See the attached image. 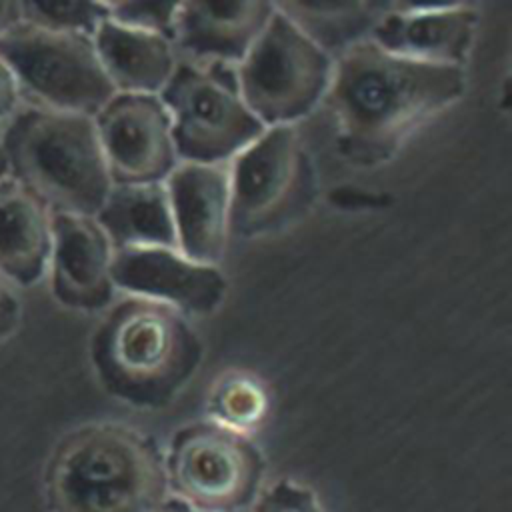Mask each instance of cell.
Masks as SVG:
<instances>
[{"instance_id": "d6986e66", "label": "cell", "mask_w": 512, "mask_h": 512, "mask_svg": "<svg viewBox=\"0 0 512 512\" xmlns=\"http://www.w3.org/2000/svg\"><path fill=\"white\" fill-rule=\"evenodd\" d=\"M288 18H292L316 44L326 52L336 42L354 40L362 30H372L376 20L388 10L382 4H276ZM370 36V32H368Z\"/></svg>"}, {"instance_id": "5b68a950", "label": "cell", "mask_w": 512, "mask_h": 512, "mask_svg": "<svg viewBox=\"0 0 512 512\" xmlns=\"http://www.w3.org/2000/svg\"><path fill=\"white\" fill-rule=\"evenodd\" d=\"M334 58L278 6L234 68L242 102L264 128L294 126L326 96Z\"/></svg>"}, {"instance_id": "d4e9b609", "label": "cell", "mask_w": 512, "mask_h": 512, "mask_svg": "<svg viewBox=\"0 0 512 512\" xmlns=\"http://www.w3.org/2000/svg\"><path fill=\"white\" fill-rule=\"evenodd\" d=\"M22 106L18 80L12 68L0 58V126H4Z\"/></svg>"}, {"instance_id": "e0dca14e", "label": "cell", "mask_w": 512, "mask_h": 512, "mask_svg": "<svg viewBox=\"0 0 512 512\" xmlns=\"http://www.w3.org/2000/svg\"><path fill=\"white\" fill-rule=\"evenodd\" d=\"M92 42L110 84L122 94H160L180 62L168 36L118 24L110 16Z\"/></svg>"}, {"instance_id": "3957f363", "label": "cell", "mask_w": 512, "mask_h": 512, "mask_svg": "<svg viewBox=\"0 0 512 512\" xmlns=\"http://www.w3.org/2000/svg\"><path fill=\"white\" fill-rule=\"evenodd\" d=\"M44 492L50 512H160L170 500L164 452L134 426L88 424L52 452Z\"/></svg>"}, {"instance_id": "6da1fadb", "label": "cell", "mask_w": 512, "mask_h": 512, "mask_svg": "<svg viewBox=\"0 0 512 512\" xmlns=\"http://www.w3.org/2000/svg\"><path fill=\"white\" fill-rule=\"evenodd\" d=\"M466 90V72L392 54L370 38L334 60L326 98L338 124V148L358 164H376Z\"/></svg>"}, {"instance_id": "7c38bea8", "label": "cell", "mask_w": 512, "mask_h": 512, "mask_svg": "<svg viewBox=\"0 0 512 512\" xmlns=\"http://www.w3.org/2000/svg\"><path fill=\"white\" fill-rule=\"evenodd\" d=\"M114 246L94 216L52 214V248L48 270L52 296L80 312L112 304Z\"/></svg>"}, {"instance_id": "9a60e30c", "label": "cell", "mask_w": 512, "mask_h": 512, "mask_svg": "<svg viewBox=\"0 0 512 512\" xmlns=\"http://www.w3.org/2000/svg\"><path fill=\"white\" fill-rule=\"evenodd\" d=\"M274 10L272 2H178L170 40L182 60L236 68Z\"/></svg>"}, {"instance_id": "ba28073f", "label": "cell", "mask_w": 512, "mask_h": 512, "mask_svg": "<svg viewBox=\"0 0 512 512\" xmlns=\"http://www.w3.org/2000/svg\"><path fill=\"white\" fill-rule=\"evenodd\" d=\"M0 58L18 80L24 106L94 118L116 94L86 34L22 20L0 38Z\"/></svg>"}, {"instance_id": "7402d4cb", "label": "cell", "mask_w": 512, "mask_h": 512, "mask_svg": "<svg viewBox=\"0 0 512 512\" xmlns=\"http://www.w3.org/2000/svg\"><path fill=\"white\" fill-rule=\"evenodd\" d=\"M250 512H326L320 496L292 478H278L264 486Z\"/></svg>"}, {"instance_id": "cb8c5ba5", "label": "cell", "mask_w": 512, "mask_h": 512, "mask_svg": "<svg viewBox=\"0 0 512 512\" xmlns=\"http://www.w3.org/2000/svg\"><path fill=\"white\" fill-rule=\"evenodd\" d=\"M22 302L18 288L0 274V342L8 340L20 326Z\"/></svg>"}, {"instance_id": "44dd1931", "label": "cell", "mask_w": 512, "mask_h": 512, "mask_svg": "<svg viewBox=\"0 0 512 512\" xmlns=\"http://www.w3.org/2000/svg\"><path fill=\"white\" fill-rule=\"evenodd\" d=\"M22 16L42 28L94 36L110 12L108 2H22Z\"/></svg>"}, {"instance_id": "5bb4252c", "label": "cell", "mask_w": 512, "mask_h": 512, "mask_svg": "<svg viewBox=\"0 0 512 512\" xmlns=\"http://www.w3.org/2000/svg\"><path fill=\"white\" fill-rule=\"evenodd\" d=\"M476 28L478 12L466 4L388 6L368 38L408 60L464 68Z\"/></svg>"}, {"instance_id": "9c48e42d", "label": "cell", "mask_w": 512, "mask_h": 512, "mask_svg": "<svg viewBox=\"0 0 512 512\" xmlns=\"http://www.w3.org/2000/svg\"><path fill=\"white\" fill-rule=\"evenodd\" d=\"M180 162L226 164L264 130L242 102L232 66L178 62L160 90Z\"/></svg>"}, {"instance_id": "2e32d148", "label": "cell", "mask_w": 512, "mask_h": 512, "mask_svg": "<svg viewBox=\"0 0 512 512\" xmlns=\"http://www.w3.org/2000/svg\"><path fill=\"white\" fill-rule=\"evenodd\" d=\"M52 212L20 180L0 178V274L16 288L38 284L48 270Z\"/></svg>"}, {"instance_id": "7a4b0ae2", "label": "cell", "mask_w": 512, "mask_h": 512, "mask_svg": "<svg viewBox=\"0 0 512 512\" xmlns=\"http://www.w3.org/2000/svg\"><path fill=\"white\" fill-rule=\"evenodd\" d=\"M204 344L186 314L128 296L94 330L90 360L102 388L136 408L168 406L198 374Z\"/></svg>"}, {"instance_id": "83f0119b", "label": "cell", "mask_w": 512, "mask_h": 512, "mask_svg": "<svg viewBox=\"0 0 512 512\" xmlns=\"http://www.w3.org/2000/svg\"><path fill=\"white\" fill-rule=\"evenodd\" d=\"M8 174V168H6V158H4V150H2V126H0V178Z\"/></svg>"}, {"instance_id": "52a82bcc", "label": "cell", "mask_w": 512, "mask_h": 512, "mask_svg": "<svg viewBox=\"0 0 512 512\" xmlns=\"http://www.w3.org/2000/svg\"><path fill=\"white\" fill-rule=\"evenodd\" d=\"M164 470L174 502L196 512H244L264 488L266 462L246 434L200 420L174 432Z\"/></svg>"}, {"instance_id": "ffe728a7", "label": "cell", "mask_w": 512, "mask_h": 512, "mask_svg": "<svg viewBox=\"0 0 512 512\" xmlns=\"http://www.w3.org/2000/svg\"><path fill=\"white\" fill-rule=\"evenodd\" d=\"M208 410L212 422L246 434L264 418L268 396L254 378L234 374L216 384Z\"/></svg>"}, {"instance_id": "ac0fdd59", "label": "cell", "mask_w": 512, "mask_h": 512, "mask_svg": "<svg viewBox=\"0 0 512 512\" xmlns=\"http://www.w3.org/2000/svg\"><path fill=\"white\" fill-rule=\"evenodd\" d=\"M118 248H176L174 222L164 182L114 184L94 216Z\"/></svg>"}, {"instance_id": "277c9868", "label": "cell", "mask_w": 512, "mask_h": 512, "mask_svg": "<svg viewBox=\"0 0 512 512\" xmlns=\"http://www.w3.org/2000/svg\"><path fill=\"white\" fill-rule=\"evenodd\" d=\"M8 174L52 214L96 216L112 190L94 118L22 106L2 126Z\"/></svg>"}, {"instance_id": "8fae6325", "label": "cell", "mask_w": 512, "mask_h": 512, "mask_svg": "<svg viewBox=\"0 0 512 512\" xmlns=\"http://www.w3.org/2000/svg\"><path fill=\"white\" fill-rule=\"evenodd\" d=\"M112 278L116 290L154 300L182 314H210L226 296V278L214 264L184 256L178 248H118Z\"/></svg>"}, {"instance_id": "8992f818", "label": "cell", "mask_w": 512, "mask_h": 512, "mask_svg": "<svg viewBox=\"0 0 512 512\" xmlns=\"http://www.w3.org/2000/svg\"><path fill=\"white\" fill-rule=\"evenodd\" d=\"M230 234L262 236L300 220L316 196L312 158L294 126L264 128L228 164Z\"/></svg>"}, {"instance_id": "30bf717a", "label": "cell", "mask_w": 512, "mask_h": 512, "mask_svg": "<svg viewBox=\"0 0 512 512\" xmlns=\"http://www.w3.org/2000/svg\"><path fill=\"white\" fill-rule=\"evenodd\" d=\"M94 126L112 184L166 182L180 164L158 94L116 92L94 116Z\"/></svg>"}, {"instance_id": "603a6c76", "label": "cell", "mask_w": 512, "mask_h": 512, "mask_svg": "<svg viewBox=\"0 0 512 512\" xmlns=\"http://www.w3.org/2000/svg\"><path fill=\"white\" fill-rule=\"evenodd\" d=\"M178 2H108L110 18L118 24L172 38Z\"/></svg>"}, {"instance_id": "4316f807", "label": "cell", "mask_w": 512, "mask_h": 512, "mask_svg": "<svg viewBox=\"0 0 512 512\" xmlns=\"http://www.w3.org/2000/svg\"><path fill=\"white\" fill-rule=\"evenodd\" d=\"M160 512H196V510H190V508H186V506H182L174 500H168V504Z\"/></svg>"}, {"instance_id": "484cf974", "label": "cell", "mask_w": 512, "mask_h": 512, "mask_svg": "<svg viewBox=\"0 0 512 512\" xmlns=\"http://www.w3.org/2000/svg\"><path fill=\"white\" fill-rule=\"evenodd\" d=\"M22 20V2H0V38L14 30Z\"/></svg>"}, {"instance_id": "4fadbf2b", "label": "cell", "mask_w": 512, "mask_h": 512, "mask_svg": "<svg viewBox=\"0 0 512 512\" xmlns=\"http://www.w3.org/2000/svg\"><path fill=\"white\" fill-rule=\"evenodd\" d=\"M164 186L176 248L196 262L218 266L230 236L228 164L180 162Z\"/></svg>"}]
</instances>
